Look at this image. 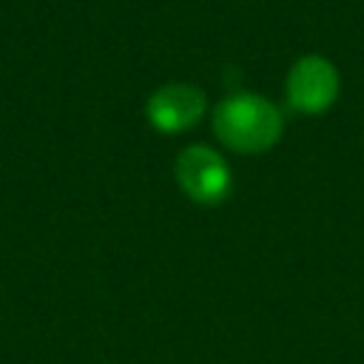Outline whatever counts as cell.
Returning a JSON list of instances; mask_svg holds the SVG:
<instances>
[{"instance_id":"6da1fadb","label":"cell","mask_w":364,"mask_h":364,"mask_svg":"<svg viewBox=\"0 0 364 364\" xmlns=\"http://www.w3.org/2000/svg\"><path fill=\"white\" fill-rule=\"evenodd\" d=\"M210 122L216 139L236 154H264L279 142L284 131L282 111L259 94L225 97L216 102Z\"/></svg>"},{"instance_id":"7a4b0ae2","label":"cell","mask_w":364,"mask_h":364,"mask_svg":"<svg viewBox=\"0 0 364 364\" xmlns=\"http://www.w3.org/2000/svg\"><path fill=\"white\" fill-rule=\"evenodd\" d=\"M173 176H176V185L182 188V193L191 202L205 205V208L225 202L233 188L228 162L222 159L219 151H213L208 145H188L176 156Z\"/></svg>"},{"instance_id":"3957f363","label":"cell","mask_w":364,"mask_h":364,"mask_svg":"<svg viewBox=\"0 0 364 364\" xmlns=\"http://www.w3.org/2000/svg\"><path fill=\"white\" fill-rule=\"evenodd\" d=\"M338 88H341V80L336 65L321 54H304L293 63L287 74L284 97L293 111L304 117H318L333 108Z\"/></svg>"},{"instance_id":"277c9868","label":"cell","mask_w":364,"mask_h":364,"mask_svg":"<svg viewBox=\"0 0 364 364\" xmlns=\"http://www.w3.org/2000/svg\"><path fill=\"white\" fill-rule=\"evenodd\" d=\"M205 105H208V97L196 85L168 82L148 97L145 117L151 128L159 134H182V131H191L205 117Z\"/></svg>"}]
</instances>
